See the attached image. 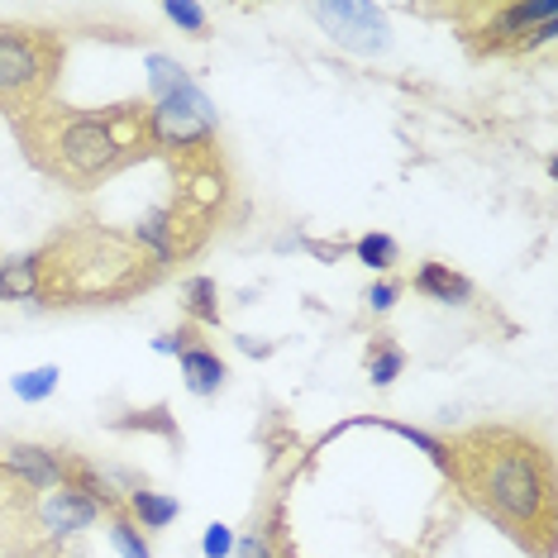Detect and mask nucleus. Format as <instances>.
Here are the masks:
<instances>
[{
    "instance_id": "obj_22",
    "label": "nucleus",
    "mask_w": 558,
    "mask_h": 558,
    "mask_svg": "<svg viewBox=\"0 0 558 558\" xmlns=\"http://www.w3.org/2000/svg\"><path fill=\"white\" fill-rule=\"evenodd\" d=\"M201 554H206V558H230V554H234V530H230V525H220V520H215V525H206Z\"/></svg>"
},
{
    "instance_id": "obj_23",
    "label": "nucleus",
    "mask_w": 558,
    "mask_h": 558,
    "mask_svg": "<svg viewBox=\"0 0 558 558\" xmlns=\"http://www.w3.org/2000/svg\"><path fill=\"white\" fill-rule=\"evenodd\" d=\"M397 296H401V282H397V277H387V282H373V287H367V311H377V315H387L391 306H397Z\"/></svg>"
},
{
    "instance_id": "obj_3",
    "label": "nucleus",
    "mask_w": 558,
    "mask_h": 558,
    "mask_svg": "<svg viewBox=\"0 0 558 558\" xmlns=\"http://www.w3.org/2000/svg\"><path fill=\"white\" fill-rule=\"evenodd\" d=\"M39 263V306H124L162 282V268L130 234L100 220H72L34 248Z\"/></svg>"
},
{
    "instance_id": "obj_9",
    "label": "nucleus",
    "mask_w": 558,
    "mask_h": 558,
    "mask_svg": "<svg viewBox=\"0 0 558 558\" xmlns=\"http://www.w3.org/2000/svg\"><path fill=\"white\" fill-rule=\"evenodd\" d=\"M15 477H24L34 492H58L62 487V463H68V449H48V444H5V459Z\"/></svg>"
},
{
    "instance_id": "obj_16",
    "label": "nucleus",
    "mask_w": 558,
    "mask_h": 558,
    "mask_svg": "<svg viewBox=\"0 0 558 558\" xmlns=\"http://www.w3.org/2000/svg\"><path fill=\"white\" fill-rule=\"evenodd\" d=\"M34 296H39V263H34V253L0 263V301H34Z\"/></svg>"
},
{
    "instance_id": "obj_11",
    "label": "nucleus",
    "mask_w": 558,
    "mask_h": 558,
    "mask_svg": "<svg viewBox=\"0 0 558 558\" xmlns=\"http://www.w3.org/2000/svg\"><path fill=\"white\" fill-rule=\"evenodd\" d=\"M96 520H100V506L68 487H58L44 506V525L53 530V535H72V530H86V525H96Z\"/></svg>"
},
{
    "instance_id": "obj_21",
    "label": "nucleus",
    "mask_w": 558,
    "mask_h": 558,
    "mask_svg": "<svg viewBox=\"0 0 558 558\" xmlns=\"http://www.w3.org/2000/svg\"><path fill=\"white\" fill-rule=\"evenodd\" d=\"M116 429H158L168 444H177L182 435H177V421L168 415V405H154V411H134V415H124V421H116Z\"/></svg>"
},
{
    "instance_id": "obj_7",
    "label": "nucleus",
    "mask_w": 558,
    "mask_h": 558,
    "mask_svg": "<svg viewBox=\"0 0 558 558\" xmlns=\"http://www.w3.org/2000/svg\"><path fill=\"white\" fill-rule=\"evenodd\" d=\"M215 225L220 220H210V215H201L196 206H186L182 196H168L162 206H154L144 220L134 225L130 239L158 263L162 272H168V268H177V263L196 258V253L210 244Z\"/></svg>"
},
{
    "instance_id": "obj_8",
    "label": "nucleus",
    "mask_w": 558,
    "mask_h": 558,
    "mask_svg": "<svg viewBox=\"0 0 558 558\" xmlns=\"http://www.w3.org/2000/svg\"><path fill=\"white\" fill-rule=\"evenodd\" d=\"M315 24L335 39L339 48H349V53H383L391 29H387V15L377 5H359V0H335V5H311Z\"/></svg>"
},
{
    "instance_id": "obj_17",
    "label": "nucleus",
    "mask_w": 558,
    "mask_h": 558,
    "mask_svg": "<svg viewBox=\"0 0 558 558\" xmlns=\"http://www.w3.org/2000/svg\"><path fill=\"white\" fill-rule=\"evenodd\" d=\"M353 258L367 263L373 272H391L401 263V244L391 234H363L359 244H353Z\"/></svg>"
},
{
    "instance_id": "obj_5",
    "label": "nucleus",
    "mask_w": 558,
    "mask_h": 558,
    "mask_svg": "<svg viewBox=\"0 0 558 558\" xmlns=\"http://www.w3.org/2000/svg\"><path fill=\"white\" fill-rule=\"evenodd\" d=\"M68 44L39 24H0V110L10 120L29 116L53 100Z\"/></svg>"
},
{
    "instance_id": "obj_6",
    "label": "nucleus",
    "mask_w": 558,
    "mask_h": 558,
    "mask_svg": "<svg viewBox=\"0 0 558 558\" xmlns=\"http://www.w3.org/2000/svg\"><path fill=\"white\" fill-rule=\"evenodd\" d=\"M148 86H154V134H158V154H186V148L215 144V106L201 86L186 77L182 62L148 53Z\"/></svg>"
},
{
    "instance_id": "obj_10",
    "label": "nucleus",
    "mask_w": 558,
    "mask_h": 558,
    "mask_svg": "<svg viewBox=\"0 0 558 558\" xmlns=\"http://www.w3.org/2000/svg\"><path fill=\"white\" fill-rule=\"evenodd\" d=\"M411 287L421 291V296L439 301V306H468V301H473V282H468L463 272H453L449 263H439V258L421 263L415 277H411Z\"/></svg>"
},
{
    "instance_id": "obj_2",
    "label": "nucleus",
    "mask_w": 558,
    "mask_h": 558,
    "mask_svg": "<svg viewBox=\"0 0 558 558\" xmlns=\"http://www.w3.org/2000/svg\"><path fill=\"white\" fill-rule=\"evenodd\" d=\"M15 138L29 158L34 172L68 192H96L110 177L138 168L144 158L158 154L154 110L148 100H120V106H48L29 110L15 120Z\"/></svg>"
},
{
    "instance_id": "obj_4",
    "label": "nucleus",
    "mask_w": 558,
    "mask_h": 558,
    "mask_svg": "<svg viewBox=\"0 0 558 558\" xmlns=\"http://www.w3.org/2000/svg\"><path fill=\"white\" fill-rule=\"evenodd\" d=\"M444 15L459 24L473 58H530L558 34L554 0H477V5H449Z\"/></svg>"
},
{
    "instance_id": "obj_13",
    "label": "nucleus",
    "mask_w": 558,
    "mask_h": 558,
    "mask_svg": "<svg viewBox=\"0 0 558 558\" xmlns=\"http://www.w3.org/2000/svg\"><path fill=\"white\" fill-rule=\"evenodd\" d=\"M124 511H130V520L138 530H168L177 515H182V501L177 497H168V492H154V487H138L124 497Z\"/></svg>"
},
{
    "instance_id": "obj_19",
    "label": "nucleus",
    "mask_w": 558,
    "mask_h": 558,
    "mask_svg": "<svg viewBox=\"0 0 558 558\" xmlns=\"http://www.w3.org/2000/svg\"><path fill=\"white\" fill-rule=\"evenodd\" d=\"M58 367L53 363H44V367H29V373H20L15 377V383H10V391H15V397L20 401H48V397H53V391H58Z\"/></svg>"
},
{
    "instance_id": "obj_1",
    "label": "nucleus",
    "mask_w": 558,
    "mask_h": 558,
    "mask_svg": "<svg viewBox=\"0 0 558 558\" xmlns=\"http://www.w3.org/2000/svg\"><path fill=\"white\" fill-rule=\"evenodd\" d=\"M444 477L463 492L477 515L506 530L530 558L558 549V473L539 435L520 425H473L444 439Z\"/></svg>"
},
{
    "instance_id": "obj_18",
    "label": "nucleus",
    "mask_w": 558,
    "mask_h": 558,
    "mask_svg": "<svg viewBox=\"0 0 558 558\" xmlns=\"http://www.w3.org/2000/svg\"><path fill=\"white\" fill-rule=\"evenodd\" d=\"M110 544L120 549V558H154L148 535L130 520V511H110Z\"/></svg>"
},
{
    "instance_id": "obj_15",
    "label": "nucleus",
    "mask_w": 558,
    "mask_h": 558,
    "mask_svg": "<svg viewBox=\"0 0 558 558\" xmlns=\"http://www.w3.org/2000/svg\"><path fill=\"white\" fill-rule=\"evenodd\" d=\"M367 383L373 387H391L401 377V367H405V349L397 344L391 335H373L367 339Z\"/></svg>"
},
{
    "instance_id": "obj_12",
    "label": "nucleus",
    "mask_w": 558,
    "mask_h": 558,
    "mask_svg": "<svg viewBox=\"0 0 558 558\" xmlns=\"http://www.w3.org/2000/svg\"><path fill=\"white\" fill-rule=\"evenodd\" d=\"M177 359H182V377H186V387H192V397H215V391L225 387V377H230L225 359L215 349H206V344L182 349Z\"/></svg>"
},
{
    "instance_id": "obj_20",
    "label": "nucleus",
    "mask_w": 558,
    "mask_h": 558,
    "mask_svg": "<svg viewBox=\"0 0 558 558\" xmlns=\"http://www.w3.org/2000/svg\"><path fill=\"white\" fill-rule=\"evenodd\" d=\"M162 15H168L177 29L192 34V39H210V15L201 5H192V0H168V5H162Z\"/></svg>"
},
{
    "instance_id": "obj_26",
    "label": "nucleus",
    "mask_w": 558,
    "mask_h": 558,
    "mask_svg": "<svg viewBox=\"0 0 558 558\" xmlns=\"http://www.w3.org/2000/svg\"><path fill=\"white\" fill-rule=\"evenodd\" d=\"M239 349H244V353H258V359H268V353H272V344H258V339H239Z\"/></svg>"
},
{
    "instance_id": "obj_25",
    "label": "nucleus",
    "mask_w": 558,
    "mask_h": 558,
    "mask_svg": "<svg viewBox=\"0 0 558 558\" xmlns=\"http://www.w3.org/2000/svg\"><path fill=\"white\" fill-rule=\"evenodd\" d=\"M306 248L315 253V258H325V263H335L339 253H344V244H320V239H306Z\"/></svg>"
},
{
    "instance_id": "obj_14",
    "label": "nucleus",
    "mask_w": 558,
    "mask_h": 558,
    "mask_svg": "<svg viewBox=\"0 0 558 558\" xmlns=\"http://www.w3.org/2000/svg\"><path fill=\"white\" fill-rule=\"evenodd\" d=\"M182 311H186V325L215 329V325L225 320V311H220V287H215L206 272L186 277V282H182Z\"/></svg>"
},
{
    "instance_id": "obj_24",
    "label": "nucleus",
    "mask_w": 558,
    "mask_h": 558,
    "mask_svg": "<svg viewBox=\"0 0 558 558\" xmlns=\"http://www.w3.org/2000/svg\"><path fill=\"white\" fill-rule=\"evenodd\" d=\"M234 549H239V558H277V554H272V544L263 539V535H244V539H234Z\"/></svg>"
}]
</instances>
